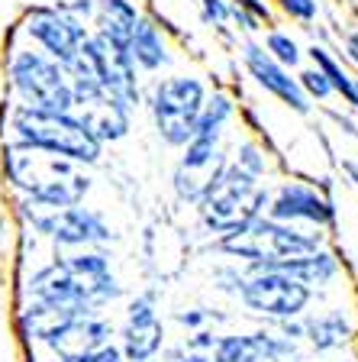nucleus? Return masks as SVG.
<instances>
[{
    "instance_id": "obj_9",
    "label": "nucleus",
    "mask_w": 358,
    "mask_h": 362,
    "mask_svg": "<svg viewBox=\"0 0 358 362\" xmlns=\"http://www.w3.org/2000/svg\"><path fill=\"white\" fill-rule=\"evenodd\" d=\"M36 214L32 226L42 230L45 236H52L55 246H71V249H88V246H104L110 243V223L100 217L97 211H88V207H61V211H49Z\"/></svg>"
},
{
    "instance_id": "obj_2",
    "label": "nucleus",
    "mask_w": 358,
    "mask_h": 362,
    "mask_svg": "<svg viewBox=\"0 0 358 362\" xmlns=\"http://www.w3.org/2000/svg\"><path fill=\"white\" fill-rule=\"evenodd\" d=\"M10 127L20 146L68 158L75 165H94L104 149L71 110H36L20 104L10 117Z\"/></svg>"
},
{
    "instance_id": "obj_16",
    "label": "nucleus",
    "mask_w": 358,
    "mask_h": 362,
    "mask_svg": "<svg viewBox=\"0 0 358 362\" xmlns=\"http://www.w3.org/2000/svg\"><path fill=\"white\" fill-rule=\"evenodd\" d=\"M110 337H113V327L107 324L104 317L84 314V317H75L71 324H65L59 333H52L45 339V346L59 356V362H75L81 356L94 353V349L107 346Z\"/></svg>"
},
{
    "instance_id": "obj_10",
    "label": "nucleus",
    "mask_w": 358,
    "mask_h": 362,
    "mask_svg": "<svg viewBox=\"0 0 358 362\" xmlns=\"http://www.w3.org/2000/svg\"><path fill=\"white\" fill-rule=\"evenodd\" d=\"M71 98H75L71 113L90 129V136L100 146L117 143V139H123L129 133V113L133 110H126L104 88H97V84H71Z\"/></svg>"
},
{
    "instance_id": "obj_6",
    "label": "nucleus",
    "mask_w": 358,
    "mask_h": 362,
    "mask_svg": "<svg viewBox=\"0 0 358 362\" xmlns=\"http://www.w3.org/2000/svg\"><path fill=\"white\" fill-rule=\"evenodd\" d=\"M10 81L20 94L23 107H36V110H71V81H68L65 68L45 52L20 49L10 59Z\"/></svg>"
},
{
    "instance_id": "obj_27",
    "label": "nucleus",
    "mask_w": 358,
    "mask_h": 362,
    "mask_svg": "<svg viewBox=\"0 0 358 362\" xmlns=\"http://www.w3.org/2000/svg\"><path fill=\"white\" fill-rule=\"evenodd\" d=\"M201 10H203V20L207 23L226 26V20H229V13H232V4H226V0H201Z\"/></svg>"
},
{
    "instance_id": "obj_35",
    "label": "nucleus",
    "mask_w": 358,
    "mask_h": 362,
    "mask_svg": "<svg viewBox=\"0 0 358 362\" xmlns=\"http://www.w3.org/2000/svg\"><path fill=\"white\" fill-rule=\"evenodd\" d=\"M352 4H358V0H352Z\"/></svg>"
},
{
    "instance_id": "obj_3",
    "label": "nucleus",
    "mask_w": 358,
    "mask_h": 362,
    "mask_svg": "<svg viewBox=\"0 0 358 362\" xmlns=\"http://www.w3.org/2000/svg\"><path fill=\"white\" fill-rule=\"evenodd\" d=\"M217 249L232 259H242L249 265H278L320 249V236L297 230L291 223H278V220L261 214V217L249 220L246 226L223 233Z\"/></svg>"
},
{
    "instance_id": "obj_22",
    "label": "nucleus",
    "mask_w": 358,
    "mask_h": 362,
    "mask_svg": "<svg viewBox=\"0 0 358 362\" xmlns=\"http://www.w3.org/2000/svg\"><path fill=\"white\" fill-rule=\"evenodd\" d=\"M310 59H314V68H320L323 78L329 81V88H333V94H342L345 100H349L352 107H358V90H355V78L349 75L342 68V62L333 59V52L329 49H323V45H314L310 49Z\"/></svg>"
},
{
    "instance_id": "obj_26",
    "label": "nucleus",
    "mask_w": 358,
    "mask_h": 362,
    "mask_svg": "<svg viewBox=\"0 0 358 362\" xmlns=\"http://www.w3.org/2000/svg\"><path fill=\"white\" fill-rule=\"evenodd\" d=\"M236 165L246 168V172H252L255 178H261V175H265V156H261L258 146L242 143L239 146V156H236Z\"/></svg>"
},
{
    "instance_id": "obj_31",
    "label": "nucleus",
    "mask_w": 358,
    "mask_h": 362,
    "mask_svg": "<svg viewBox=\"0 0 358 362\" xmlns=\"http://www.w3.org/2000/svg\"><path fill=\"white\" fill-rule=\"evenodd\" d=\"M345 52H349V59L358 65V33H352V36H345Z\"/></svg>"
},
{
    "instance_id": "obj_32",
    "label": "nucleus",
    "mask_w": 358,
    "mask_h": 362,
    "mask_svg": "<svg viewBox=\"0 0 358 362\" xmlns=\"http://www.w3.org/2000/svg\"><path fill=\"white\" fill-rule=\"evenodd\" d=\"M342 168H345V172H349V178L355 181V188H358V165H355V162H345Z\"/></svg>"
},
{
    "instance_id": "obj_23",
    "label": "nucleus",
    "mask_w": 358,
    "mask_h": 362,
    "mask_svg": "<svg viewBox=\"0 0 358 362\" xmlns=\"http://www.w3.org/2000/svg\"><path fill=\"white\" fill-rule=\"evenodd\" d=\"M265 52L271 55V59L278 62V65H284V68H297L300 65V45L294 42L287 33H281V30H275V33H268V39H265Z\"/></svg>"
},
{
    "instance_id": "obj_8",
    "label": "nucleus",
    "mask_w": 358,
    "mask_h": 362,
    "mask_svg": "<svg viewBox=\"0 0 358 362\" xmlns=\"http://www.w3.org/2000/svg\"><path fill=\"white\" fill-rule=\"evenodd\" d=\"M181 149L184 152L174 165V194L187 204H201L229 165L226 152L220 149V139H197V136Z\"/></svg>"
},
{
    "instance_id": "obj_20",
    "label": "nucleus",
    "mask_w": 358,
    "mask_h": 362,
    "mask_svg": "<svg viewBox=\"0 0 358 362\" xmlns=\"http://www.w3.org/2000/svg\"><path fill=\"white\" fill-rule=\"evenodd\" d=\"M304 337L314 343L316 349H339L349 343L352 337V324L349 317L342 310H329V314H320V317H310L304 324Z\"/></svg>"
},
{
    "instance_id": "obj_12",
    "label": "nucleus",
    "mask_w": 358,
    "mask_h": 362,
    "mask_svg": "<svg viewBox=\"0 0 358 362\" xmlns=\"http://www.w3.org/2000/svg\"><path fill=\"white\" fill-rule=\"evenodd\" d=\"M165 327L155 310V294H139L129 301L126 327H123V362H149L162 353Z\"/></svg>"
},
{
    "instance_id": "obj_25",
    "label": "nucleus",
    "mask_w": 358,
    "mask_h": 362,
    "mask_svg": "<svg viewBox=\"0 0 358 362\" xmlns=\"http://www.w3.org/2000/svg\"><path fill=\"white\" fill-rule=\"evenodd\" d=\"M278 4H281L284 13L297 23H314L316 13H320V4H316V0H278Z\"/></svg>"
},
{
    "instance_id": "obj_28",
    "label": "nucleus",
    "mask_w": 358,
    "mask_h": 362,
    "mask_svg": "<svg viewBox=\"0 0 358 362\" xmlns=\"http://www.w3.org/2000/svg\"><path fill=\"white\" fill-rule=\"evenodd\" d=\"M75 362H123V353H119L113 343H107V346L94 349V353L81 356V359H75Z\"/></svg>"
},
{
    "instance_id": "obj_1",
    "label": "nucleus",
    "mask_w": 358,
    "mask_h": 362,
    "mask_svg": "<svg viewBox=\"0 0 358 362\" xmlns=\"http://www.w3.org/2000/svg\"><path fill=\"white\" fill-rule=\"evenodd\" d=\"M4 168H7V178L26 191L36 207H49V211L75 207L90 188L88 175L78 172L75 162L20 143H10L4 149Z\"/></svg>"
},
{
    "instance_id": "obj_17",
    "label": "nucleus",
    "mask_w": 358,
    "mask_h": 362,
    "mask_svg": "<svg viewBox=\"0 0 358 362\" xmlns=\"http://www.w3.org/2000/svg\"><path fill=\"white\" fill-rule=\"evenodd\" d=\"M94 20H97V36L104 39L107 45L126 49L142 16L133 0H97Z\"/></svg>"
},
{
    "instance_id": "obj_7",
    "label": "nucleus",
    "mask_w": 358,
    "mask_h": 362,
    "mask_svg": "<svg viewBox=\"0 0 358 362\" xmlns=\"http://www.w3.org/2000/svg\"><path fill=\"white\" fill-rule=\"evenodd\" d=\"M239 301L258 317L291 320L310 304V288L278 265H252L239 285Z\"/></svg>"
},
{
    "instance_id": "obj_15",
    "label": "nucleus",
    "mask_w": 358,
    "mask_h": 362,
    "mask_svg": "<svg viewBox=\"0 0 358 362\" xmlns=\"http://www.w3.org/2000/svg\"><path fill=\"white\" fill-rule=\"evenodd\" d=\"M297 349L291 339L275 333H242L213 343V362H294Z\"/></svg>"
},
{
    "instance_id": "obj_13",
    "label": "nucleus",
    "mask_w": 358,
    "mask_h": 362,
    "mask_svg": "<svg viewBox=\"0 0 358 362\" xmlns=\"http://www.w3.org/2000/svg\"><path fill=\"white\" fill-rule=\"evenodd\" d=\"M265 217L278 220V223H310V226H329L336 220V207L333 201L320 194L310 185H284L275 197H268V207H265Z\"/></svg>"
},
{
    "instance_id": "obj_4",
    "label": "nucleus",
    "mask_w": 358,
    "mask_h": 362,
    "mask_svg": "<svg viewBox=\"0 0 358 362\" xmlns=\"http://www.w3.org/2000/svg\"><path fill=\"white\" fill-rule=\"evenodd\" d=\"M201 207L203 223L213 230V233H229L246 226L249 220L261 217L265 207H268V191L261 185V178H255L252 172L239 168L236 162L226 165V172L220 175V181L203 194Z\"/></svg>"
},
{
    "instance_id": "obj_14",
    "label": "nucleus",
    "mask_w": 358,
    "mask_h": 362,
    "mask_svg": "<svg viewBox=\"0 0 358 362\" xmlns=\"http://www.w3.org/2000/svg\"><path fill=\"white\" fill-rule=\"evenodd\" d=\"M242 62H246L249 75L255 78V84L268 90L271 98H278L281 104H287L297 113H310V98L300 90L297 78H291V68L278 65V62L265 52V45L252 42V39L242 42Z\"/></svg>"
},
{
    "instance_id": "obj_18",
    "label": "nucleus",
    "mask_w": 358,
    "mask_h": 362,
    "mask_svg": "<svg viewBox=\"0 0 358 362\" xmlns=\"http://www.w3.org/2000/svg\"><path fill=\"white\" fill-rule=\"evenodd\" d=\"M126 55L133 59V65L139 68V71H158V68H165L172 62L162 30L149 20H139V26H136L133 39H129V45H126Z\"/></svg>"
},
{
    "instance_id": "obj_21",
    "label": "nucleus",
    "mask_w": 358,
    "mask_h": 362,
    "mask_svg": "<svg viewBox=\"0 0 358 362\" xmlns=\"http://www.w3.org/2000/svg\"><path fill=\"white\" fill-rule=\"evenodd\" d=\"M232 113H236V104H232L226 94H207L201 107V117H197V127H194V136L197 139H220L223 127L232 120Z\"/></svg>"
},
{
    "instance_id": "obj_29",
    "label": "nucleus",
    "mask_w": 358,
    "mask_h": 362,
    "mask_svg": "<svg viewBox=\"0 0 358 362\" xmlns=\"http://www.w3.org/2000/svg\"><path fill=\"white\" fill-rule=\"evenodd\" d=\"M61 13H68L71 20H78V16H94V10H97V0H75V4H61Z\"/></svg>"
},
{
    "instance_id": "obj_5",
    "label": "nucleus",
    "mask_w": 358,
    "mask_h": 362,
    "mask_svg": "<svg viewBox=\"0 0 358 362\" xmlns=\"http://www.w3.org/2000/svg\"><path fill=\"white\" fill-rule=\"evenodd\" d=\"M207 100V88L194 75H172L152 88L149 110L158 136L168 146H187L194 139V127L201 117V107Z\"/></svg>"
},
{
    "instance_id": "obj_24",
    "label": "nucleus",
    "mask_w": 358,
    "mask_h": 362,
    "mask_svg": "<svg viewBox=\"0 0 358 362\" xmlns=\"http://www.w3.org/2000/svg\"><path fill=\"white\" fill-rule=\"evenodd\" d=\"M297 84H300V90H304L306 98H316V100L333 98V88H329V81L323 78L320 68H306V71H300Z\"/></svg>"
},
{
    "instance_id": "obj_33",
    "label": "nucleus",
    "mask_w": 358,
    "mask_h": 362,
    "mask_svg": "<svg viewBox=\"0 0 358 362\" xmlns=\"http://www.w3.org/2000/svg\"><path fill=\"white\" fill-rule=\"evenodd\" d=\"M149 362H155V359H149ZM168 362H181V359H178V356H174V359H168Z\"/></svg>"
},
{
    "instance_id": "obj_30",
    "label": "nucleus",
    "mask_w": 358,
    "mask_h": 362,
    "mask_svg": "<svg viewBox=\"0 0 358 362\" xmlns=\"http://www.w3.org/2000/svg\"><path fill=\"white\" fill-rule=\"evenodd\" d=\"M178 320L184 327H201L203 320H207V314H203V310H187V314H178Z\"/></svg>"
},
{
    "instance_id": "obj_34",
    "label": "nucleus",
    "mask_w": 358,
    "mask_h": 362,
    "mask_svg": "<svg viewBox=\"0 0 358 362\" xmlns=\"http://www.w3.org/2000/svg\"><path fill=\"white\" fill-rule=\"evenodd\" d=\"M355 90H358V75H355Z\"/></svg>"
},
{
    "instance_id": "obj_11",
    "label": "nucleus",
    "mask_w": 358,
    "mask_h": 362,
    "mask_svg": "<svg viewBox=\"0 0 358 362\" xmlns=\"http://www.w3.org/2000/svg\"><path fill=\"white\" fill-rule=\"evenodd\" d=\"M26 36L36 45H42V52L49 59L68 65L75 59L78 45L88 39V30L68 13H61L59 7H32L26 16Z\"/></svg>"
},
{
    "instance_id": "obj_19",
    "label": "nucleus",
    "mask_w": 358,
    "mask_h": 362,
    "mask_svg": "<svg viewBox=\"0 0 358 362\" xmlns=\"http://www.w3.org/2000/svg\"><path fill=\"white\" fill-rule=\"evenodd\" d=\"M278 269H284L287 275H294L297 281H304L306 288H320V285H329V281L336 279L339 262L329 256L326 249H314V252H306V256L278 262Z\"/></svg>"
}]
</instances>
